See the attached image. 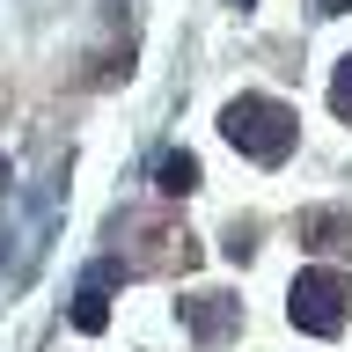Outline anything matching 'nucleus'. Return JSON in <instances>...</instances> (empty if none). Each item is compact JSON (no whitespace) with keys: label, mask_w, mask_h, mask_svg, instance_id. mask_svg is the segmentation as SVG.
<instances>
[{"label":"nucleus","mask_w":352,"mask_h":352,"mask_svg":"<svg viewBox=\"0 0 352 352\" xmlns=\"http://www.w3.org/2000/svg\"><path fill=\"white\" fill-rule=\"evenodd\" d=\"M220 132H228V147L250 154V162H264V169H279L286 154H294V140H301V118L279 103V96H235V103L220 110Z\"/></svg>","instance_id":"nucleus-1"},{"label":"nucleus","mask_w":352,"mask_h":352,"mask_svg":"<svg viewBox=\"0 0 352 352\" xmlns=\"http://www.w3.org/2000/svg\"><path fill=\"white\" fill-rule=\"evenodd\" d=\"M345 301H352L345 272L308 264L301 279H294V294H286V316H294V330H308V338H338V330H345Z\"/></svg>","instance_id":"nucleus-2"},{"label":"nucleus","mask_w":352,"mask_h":352,"mask_svg":"<svg viewBox=\"0 0 352 352\" xmlns=\"http://www.w3.org/2000/svg\"><path fill=\"white\" fill-rule=\"evenodd\" d=\"M176 316H184V330H191L198 345H220V338L242 330V301H235V294H184Z\"/></svg>","instance_id":"nucleus-3"},{"label":"nucleus","mask_w":352,"mask_h":352,"mask_svg":"<svg viewBox=\"0 0 352 352\" xmlns=\"http://www.w3.org/2000/svg\"><path fill=\"white\" fill-rule=\"evenodd\" d=\"M294 235H301V250H352V213L345 206H308Z\"/></svg>","instance_id":"nucleus-4"},{"label":"nucleus","mask_w":352,"mask_h":352,"mask_svg":"<svg viewBox=\"0 0 352 352\" xmlns=\"http://www.w3.org/2000/svg\"><path fill=\"white\" fill-rule=\"evenodd\" d=\"M154 191H162V198H191V191H198V162L169 147L162 162H154Z\"/></svg>","instance_id":"nucleus-5"},{"label":"nucleus","mask_w":352,"mask_h":352,"mask_svg":"<svg viewBox=\"0 0 352 352\" xmlns=\"http://www.w3.org/2000/svg\"><path fill=\"white\" fill-rule=\"evenodd\" d=\"M103 323H110V286H103V279H88L81 294H74V330H88V338H96Z\"/></svg>","instance_id":"nucleus-6"},{"label":"nucleus","mask_w":352,"mask_h":352,"mask_svg":"<svg viewBox=\"0 0 352 352\" xmlns=\"http://www.w3.org/2000/svg\"><path fill=\"white\" fill-rule=\"evenodd\" d=\"M330 110L352 125V59H338V74H330Z\"/></svg>","instance_id":"nucleus-7"},{"label":"nucleus","mask_w":352,"mask_h":352,"mask_svg":"<svg viewBox=\"0 0 352 352\" xmlns=\"http://www.w3.org/2000/svg\"><path fill=\"white\" fill-rule=\"evenodd\" d=\"M316 15H352V0H308Z\"/></svg>","instance_id":"nucleus-8"},{"label":"nucleus","mask_w":352,"mask_h":352,"mask_svg":"<svg viewBox=\"0 0 352 352\" xmlns=\"http://www.w3.org/2000/svg\"><path fill=\"white\" fill-rule=\"evenodd\" d=\"M0 198H8V154H0Z\"/></svg>","instance_id":"nucleus-9"},{"label":"nucleus","mask_w":352,"mask_h":352,"mask_svg":"<svg viewBox=\"0 0 352 352\" xmlns=\"http://www.w3.org/2000/svg\"><path fill=\"white\" fill-rule=\"evenodd\" d=\"M235 8H250V0H235Z\"/></svg>","instance_id":"nucleus-10"}]
</instances>
